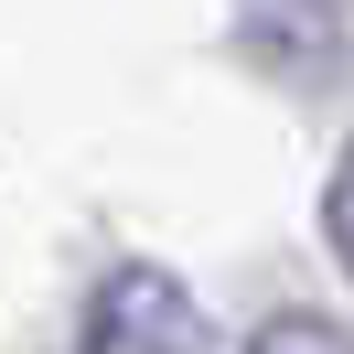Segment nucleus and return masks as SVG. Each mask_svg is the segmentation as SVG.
Instances as JSON below:
<instances>
[{
  "label": "nucleus",
  "mask_w": 354,
  "mask_h": 354,
  "mask_svg": "<svg viewBox=\"0 0 354 354\" xmlns=\"http://www.w3.org/2000/svg\"><path fill=\"white\" fill-rule=\"evenodd\" d=\"M247 354H354V333H344V322H311V311H290V322H268Z\"/></svg>",
  "instance_id": "2"
},
{
  "label": "nucleus",
  "mask_w": 354,
  "mask_h": 354,
  "mask_svg": "<svg viewBox=\"0 0 354 354\" xmlns=\"http://www.w3.org/2000/svg\"><path fill=\"white\" fill-rule=\"evenodd\" d=\"M86 354H215V344L172 268H108V290L86 301Z\"/></svg>",
  "instance_id": "1"
},
{
  "label": "nucleus",
  "mask_w": 354,
  "mask_h": 354,
  "mask_svg": "<svg viewBox=\"0 0 354 354\" xmlns=\"http://www.w3.org/2000/svg\"><path fill=\"white\" fill-rule=\"evenodd\" d=\"M322 225H333V258L354 268V151L333 161V194H322Z\"/></svg>",
  "instance_id": "3"
}]
</instances>
